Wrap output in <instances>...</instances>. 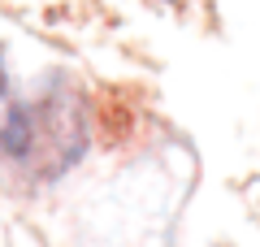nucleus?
I'll use <instances>...</instances> for the list:
<instances>
[]
</instances>
